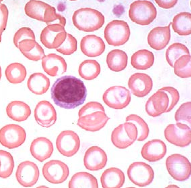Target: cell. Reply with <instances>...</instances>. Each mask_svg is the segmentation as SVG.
Returning <instances> with one entry per match:
<instances>
[{"instance_id": "obj_1", "label": "cell", "mask_w": 191, "mask_h": 188, "mask_svg": "<svg viewBox=\"0 0 191 188\" xmlns=\"http://www.w3.org/2000/svg\"><path fill=\"white\" fill-rule=\"evenodd\" d=\"M51 94L56 105L65 109H73L84 103L87 90L80 79L72 75H65L55 82Z\"/></svg>"}, {"instance_id": "obj_2", "label": "cell", "mask_w": 191, "mask_h": 188, "mask_svg": "<svg viewBox=\"0 0 191 188\" xmlns=\"http://www.w3.org/2000/svg\"><path fill=\"white\" fill-rule=\"evenodd\" d=\"M180 98L179 93L172 87H164L153 94L147 101L146 111L150 116L156 117L170 111Z\"/></svg>"}, {"instance_id": "obj_3", "label": "cell", "mask_w": 191, "mask_h": 188, "mask_svg": "<svg viewBox=\"0 0 191 188\" xmlns=\"http://www.w3.org/2000/svg\"><path fill=\"white\" fill-rule=\"evenodd\" d=\"M77 125L86 130L98 131L106 124L110 118L105 114L103 106L100 103H87L79 110Z\"/></svg>"}, {"instance_id": "obj_4", "label": "cell", "mask_w": 191, "mask_h": 188, "mask_svg": "<svg viewBox=\"0 0 191 188\" xmlns=\"http://www.w3.org/2000/svg\"><path fill=\"white\" fill-rule=\"evenodd\" d=\"M24 10L29 17L45 22L47 25L55 21V24L65 26V18L56 13L55 8L41 1H29L25 5Z\"/></svg>"}, {"instance_id": "obj_5", "label": "cell", "mask_w": 191, "mask_h": 188, "mask_svg": "<svg viewBox=\"0 0 191 188\" xmlns=\"http://www.w3.org/2000/svg\"><path fill=\"white\" fill-rule=\"evenodd\" d=\"M72 20L75 27L85 32H92L100 28L105 18L99 11L90 8H82L75 11Z\"/></svg>"}, {"instance_id": "obj_6", "label": "cell", "mask_w": 191, "mask_h": 188, "mask_svg": "<svg viewBox=\"0 0 191 188\" xmlns=\"http://www.w3.org/2000/svg\"><path fill=\"white\" fill-rule=\"evenodd\" d=\"M157 12L153 4L148 0H137L130 6L129 15L133 22L142 25H148L155 18Z\"/></svg>"}, {"instance_id": "obj_7", "label": "cell", "mask_w": 191, "mask_h": 188, "mask_svg": "<svg viewBox=\"0 0 191 188\" xmlns=\"http://www.w3.org/2000/svg\"><path fill=\"white\" fill-rule=\"evenodd\" d=\"M130 35L129 26L126 22L113 20L108 23L104 31V37L108 44L119 46L125 44Z\"/></svg>"}, {"instance_id": "obj_8", "label": "cell", "mask_w": 191, "mask_h": 188, "mask_svg": "<svg viewBox=\"0 0 191 188\" xmlns=\"http://www.w3.org/2000/svg\"><path fill=\"white\" fill-rule=\"evenodd\" d=\"M166 165L169 174L177 180L185 181L190 176V163L181 154L176 153L169 156L166 159Z\"/></svg>"}, {"instance_id": "obj_9", "label": "cell", "mask_w": 191, "mask_h": 188, "mask_svg": "<svg viewBox=\"0 0 191 188\" xmlns=\"http://www.w3.org/2000/svg\"><path fill=\"white\" fill-rule=\"evenodd\" d=\"M137 131L135 125L132 122H126L115 128L111 135V140L116 147L126 148L136 140Z\"/></svg>"}, {"instance_id": "obj_10", "label": "cell", "mask_w": 191, "mask_h": 188, "mask_svg": "<svg viewBox=\"0 0 191 188\" xmlns=\"http://www.w3.org/2000/svg\"><path fill=\"white\" fill-rule=\"evenodd\" d=\"M103 100L110 108L122 109L129 104L131 94L129 91L126 87L114 86L110 87L105 91L103 96Z\"/></svg>"}, {"instance_id": "obj_11", "label": "cell", "mask_w": 191, "mask_h": 188, "mask_svg": "<svg viewBox=\"0 0 191 188\" xmlns=\"http://www.w3.org/2000/svg\"><path fill=\"white\" fill-rule=\"evenodd\" d=\"M26 137L24 129L18 124H7L2 127L0 130V143L9 149L21 145L25 141Z\"/></svg>"}, {"instance_id": "obj_12", "label": "cell", "mask_w": 191, "mask_h": 188, "mask_svg": "<svg viewBox=\"0 0 191 188\" xmlns=\"http://www.w3.org/2000/svg\"><path fill=\"white\" fill-rule=\"evenodd\" d=\"M129 180L135 184L140 187L146 186L152 181L154 173L152 167L142 162L132 163L127 170Z\"/></svg>"}, {"instance_id": "obj_13", "label": "cell", "mask_w": 191, "mask_h": 188, "mask_svg": "<svg viewBox=\"0 0 191 188\" xmlns=\"http://www.w3.org/2000/svg\"><path fill=\"white\" fill-rule=\"evenodd\" d=\"M164 134L169 142L178 147H185L191 143L190 127L185 124L177 123L169 124L165 129Z\"/></svg>"}, {"instance_id": "obj_14", "label": "cell", "mask_w": 191, "mask_h": 188, "mask_svg": "<svg viewBox=\"0 0 191 188\" xmlns=\"http://www.w3.org/2000/svg\"><path fill=\"white\" fill-rule=\"evenodd\" d=\"M43 176L49 182L60 184L65 181L69 173L67 165L60 160H53L46 163L42 169Z\"/></svg>"}, {"instance_id": "obj_15", "label": "cell", "mask_w": 191, "mask_h": 188, "mask_svg": "<svg viewBox=\"0 0 191 188\" xmlns=\"http://www.w3.org/2000/svg\"><path fill=\"white\" fill-rule=\"evenodd\" d=\"M80 140L78 134L72 130L62 131L58 136L56 145L62 155L71 157L75 154L80 147Z\"/></svg>"}, {"instance_id": "obj_16", "label": "cell", "mask_w": 191, "mask_h": 188, "mask_svg": "<svg viewBox=\"0 0 191 188\" xmlns=\"http://www.w3.org/2000/svg\"><path fill=\"white\" fill-rule=\"evenodd\" d=\"M66 33L64 26L60 24L48 25L41 32L40 41L47 48L56 49L63 42Z\"/></svg>"}, {"instance_id": "obj_17", "label": "cell", "mask_w": 191, "mask_h": 188, "mask_svg": "<svg viewBox=\"0 0 191 188\" xmlns=\"http://www.w3.org/2000/svg\"><path fill=\"white\" fill-rule=\"evenodd\" d=\"M39 176V171L34 162L26 161L18 165L16 173L17 180L21 185L25 187H31L36 183Z\"/></svg>"}, {"instance_id": "obj_18", "label": "cell", "mask_w": 191, "mask_h": 188, "mask_svg": "<svg viewBox=\"0 0 191 188\" xmlns=\"http://www.w3.org/2000/svg\"><path fill=\"white\" fill-rule=\"evenodd\" d=\"M35 120L40 126L48 128L53 125L57 119V114L53 105L47 101H40L34 111Z\"/></svg>"}, {"instance_id": "obj_19", "label": "cell", "mask_w": 191, "mask_h": 188, "mask_svg": "<svg viewBox=\"0 0 191 188\" xmlns=\"http://www.w3.org/2000/svg\"><path fill=\"white\" fill-rule=\"evenodd\" d=\"M128 86L132 93L137 97H142L151 91L153 82L151 78L143 73H135L129 79Z\"/></svg>"}, {"instance_id": "obj_20", "label": "cell", "mask_w": 191, "mask_h": 188, "mask_svg": "<svg viewBox=\"0 0 191 188\" xmlns=\"http://www.w3.org/2000/svg\"><path fill=\"white\" fill-rule=\"evenodd\" d=\"M107 161L106 153L103 149L97 146L89 148L85 152L84 158L85 167L91 171L102 169L106 166Z\"/></svg>"}, {"instance_id": "obj_21", "label": "cell", "mask_w": 191, "mask_h": 188, "mask_svg": "<svg viewBox=\"0 0 191 188\" xmlns=\"http://www.w3.org/2000/svg\"><path fill=\"white\" fill-rule=\"evenodd\" d=\"M42 65L44 71L52 77L62 75L67 70V64L65 59L54 53L45 55L42 59Z\"/></svg>"}, {"instance_id": "obj_22", "label": "cell", "mask_w": 191, "mask_h": 188, "mask_svg": "<svg viewBox=\"0 0 191 188\" xmlns=\"http://www.w3.org/2000/svg\"><path fill=\"white\" fill-rule=\"evenodd\" d=\"M167 147L164 142L159 139H153L145 143L141 151L143 158L151 162L160 160L165 155Z\"/></svg>"}, {"instance_id": "obj_23", "label": "cell", "mask_w": 191, "mask_h": 188, "mask_svg": "<svg viewBox=\"0 0 191 188\" xmlns=\"http://www.w3.org/2000/svg\"><path fill=\"white\" fill-rule=\"evenodd\" d=\"M103 40L95 35H87L80 42L81 49L84 54L88 57H96L101 55L105 50Z\"/></svg>"}, {"instance_id": "obj_24", "label": "cell", "mask_w": 191, "mask_h": 188, "mask_svg": "<svg viewBox=\"0 0 191 188\" xmlns=\"http://www.w3.org/2000/svg\"><path fill=\"white\" fill-rule=\"evenodd\" d=\"M170 23L164 27H156L148 34L147 41L150 46L157 51L161 50L168 44L170 38Z\"/></svg>"}, {"instance_id": "obj_25", "label": "cell", "mask_w": 191, "mask_h": 188, "mask_svg": "<svg viewBox=\"0 0 191 188\" xmlns=\"http://www.w3.org/2000/svg\"><path fill=\"white\" fill-rule=\"evenodd\" d=\"M30 152L33 157L40 162L49 158L53 151L52 142L48 139L40 137L34 139L31 143Z\"/></svg>"}, {"instance_id": "obj_26", "label": "cell", "mask_w": 191, "mask_h": 188, "mask_svg": "<svg viewBox=\"0 0 191 188\" xmlns=\"http://www.w3.org/2000/svg\"><path fill=\"white\" fill-rule=\"evenodd\" d=\"M125 180L124 173L119 168L112 167L105 170L100 177L103 188H119L123 185Z\"/></svg>"}, {"instance_id": "obj_27", "label": "cell", "mask_w": 191, "mask_h": 188, "mask_svg": "<svg viewBox=\"0 0 191 188\" xmlns=\"http://www.w3.org/2000/svg\"><path fill=\"white\" fill-rule=\"evenodd\" d=\"M17 48L25 57L32 61L42 59L45 56L43 49L35 40H24L19 43Z\"/></svg>"}, {"instance_id": "obj_28", "label": "cell", "mask_w": 191, "mask_h": 188, "mask_svg": "<svg viewBox=\"0 0 191 188\" xmlns=\"http://www.w3.org/2000/svg\"><path fill=\"white\" fill-rule=\"evenodd\" d=\"M6 112L10 118L18 122L26 120L31 113L29 105L23 102L18 101L10 103L6 107Z\"/></svg>"}, {"instance_id": "obj_29", "label": "cell", "mask_w": 191, "mask_h": 188, "mask_svg": "<svg viewBox=\"0 0 191 188\" xmlns=\"http://www.w3.org/2000/svg\"><path fill=\"white\" fill-rule=\"evenodd\" d=\"M49 79L42 73H34L29 77L27 82L29 90L37 95L46 93L50 86Z\"/></svg>"}, {"instance_id": "obj_30", "label": "cell", "mask_w": 191, "mask_h": 188, "mask_svg": "<svg viewBox=\"0 0 191 188\" xmlns=\"http://www.w3.org/2000/svg\"><path fill=\"white\" fill-rule=\"evenodd\" d=\"M69 188H97L98 187L96 178L91 174L85 172L75 174L68 183Z\"/></svg>"}, {"instance_id": "obj_31", "label": "cell", "mask_w": 191, "mask_h": 188, "mask_svg": "<svg viewBox=\"0 0 191 188\" xmlns=\"http://www.w3.org/2000/svg\"><path fill=\"white\" fill-rule=\"evenodd\" d=\"M128 58V56L124 51L119 49H115L108 54L106 62L108 68L111 70L119 72L126 67Z\"/></svg>"}, {"instance_id": "obj_32", "label": "cell", "mask_w": 191, "mask_h": 188, "mask_svg": "<svg viewBox=\"0 0 191 188\" xmlns=\"http://www.w3.org/2000/svg\"><path fill=\"white\" fill-rule=\"evenodd\" d=\"M154 61V57L152 52L143 49L138 50L133 54L131 63L137 69L145 70L151 67Z\"/></svg>"}, {"instance_id": "obj_33", "label": "cell", "mask_w": 191, "mask_h": 188, "mask_svg": "<svg viewBox=\"0 0 191 188\" xmlns=\"http://www.w3.org/2000/svg\"><path fill=\"white\" fill-rule=\"evenodd\" d=\"M175 32L180 35H187L191 33V15L189 12H181L176 15L171 23Z\"/></svg>"}, {"instance_id": "obj_34", "label": "cell", "mask_w": 191, "mask_h": 188, "mask_svg": "<svg viewBox=\"0 0 191 188\" xmlns=\"http://www.w3.org/2000/svg\"><path fill=\"white\" fill-rule=\"evenodd\" d=\"M78 71L82 78L86 80H92L100 74V67L99 64L94 60H86L80 64Z\"/></svg>"}, {"instance_id": "obj_35", "label": "cell", "mask_w": 191, "mask_h": 188, "mask_svg": "<svg viewBox=\"0 0 191 188\" xmlns=\"http://www.w3.org/2000/svg\"><path fill=\"white\" fill-rule=\"evenodd\" d=\"M5 73L8 80L12 84L22 82L27 75L25 67L18 63H12L8 65L5 69Z\"/></svg>"}, {"instance_id": "obj_36", "label": "cell", "mask_w": 191, "mask_h": 188, "mask_svg": "<svg viewBox=\"0 0 191 188\" xmlns=\"http://www.w3.org/2000/svg\"><path fill=\"white\" fill-rule=\"evenodd\" d=\"M190 55L189 50L184 45L180 43H175L170 45L165 53L167 61L170 66L173 67L175 61L183 55Z\"/></svg>"}, {"instance_id": "obj_37", "label": "cell", "mask_w": 191, "mask_h": 188, "mask_svg": "<svg viewBox=\"0 0 191 188\" xmlns=\"http://www.w3.org/2000/svg\"><path fill=\"white\" fill-rule=\"evenodd\" d=\"M191 57L190 55H183L175 62L173 67L175 74L181 78L191 76Z\"/></svg>"}, {"instance_id": "obj_38", "label": "cell", "mask_w": 191, "mask_h": 188, "mask_svg": "<svg viewBox=\"0 0 191 188\" xmlns=\"http://www.w3.org/2000/svg\"><path fill=\"white\" fill-rule=\"evenodd\" d=\"M0 176L2 178H7L10 176L13 170V158L9 152L0 150Z\"/></svg>"}, {"instance_id": "obj_39", "label": "cell", "mask_w": 191, "mask_h": 188, "mask_svg": "<svg viewBox=\"0 0 191 188\" xmlns=\"http://www.w3.org/2000/svg\"><path fill=\"white\" fill-rule=\"evenodd\" d=\"M126 121L132 122L136 126L137 131V140L143 141L148 137L149 132L148 127L146 122L140 116L136 114H130L126 117Z\"/></svg>"}, {"instance_id": "obj_40", "label": "cell", "mask_w": 191, "mask_h": 188, "mask_svg": "<svg viewBox=\"0 0 191 188\" xmlns=\"http://www.w3.org/2000/svg\"><path fill=\"white\" fill-rule=\"evenodd\" d=\"M191 111L190 102L182 104L175 113V118L176 123L185 124L190 127Z\"/></svg>"}, {"instance_id": "obj_41", "label": "cell", "mask_w": 191, "mask_h": 188, "mask_svg": "<svg viewBox=\"0 0 191 188\" xmlns=\"http://www.w3.org/2000/svg\"><path fill=\"white\" fill-rule=\"evenodd\" d=\"M77 44L76 38L71 35L67 33L65 39L56 50L64 55H71L76 51Z\"/></svg>"}, {"instance_id": "obj_42", "label": "cell", "mask_w": 191, "mask_h": 188, "mask_svg": "<svg viewBox=\"0 0 191 188\" xmlns=\"http://www.w3.org/2000/svg\"><path fill=\"white\" fill-rule=\"evenodd\" d=\"M27 39L35 40V35L30 28L27 27L22 28L19 29L14 35V44L17 48L20 42Z\"/></svg>"}, {"instance_id": "obj_43", "label": "cell", "mask_w": 191, "mask_h": 188, "mask_svg": "<svg viewBox=\"0 0 191 188\" xmlns=\"http://www.w3.org/2000/svg\"><path fill=\"white\" fill-rule=\"evenodd\" d=\"M1 12L2 13V21H1V22H2V23L1 24V33L2 31H3L4 29H5L6 24L7 22L8 15V10L6 6L4 4H1L0 6Z\"/></svg>"}, {"instance_id": "obj_44", "label": "cell", "mask_w": 191, "mask_h": 188, "mask_svg": "<svg viewBox=\"0 0 191 188\" xmlns=\"http://www.w3.org/2000/svg\"><path fill=\"white\" fill-rule=\"evenodd\" d=\"M160 7L165 9H169L174 6L177 0H155Z\"/></svg>"}]
</instances>
